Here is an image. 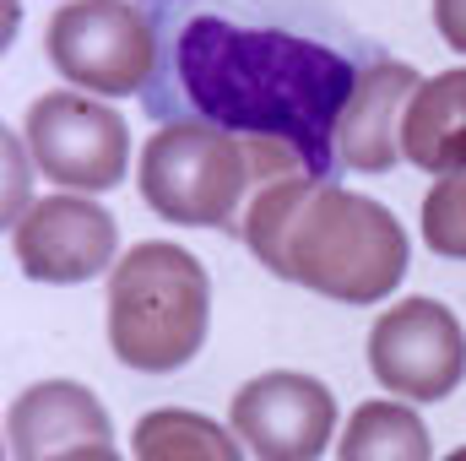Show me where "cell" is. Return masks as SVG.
<instances>
[{
  "label": "cell",
  "instance_id": "cell-7",
  "mask_svg": "<svg viewBox=\"0 0 466 461\" xmlns=\"http://www.w3.org/2000/svg\"><path fill=\"white\" fill-rule=\"evenodd\" d=\"M369 369L380 391L418 407L456 396L466 380V332L456 310L423 293L380 310L369 326Z\"/></svg>",
  "mask_w": 466,
  "mask_h": 461
},
{
  "label": "cell",
  "instance_id": "cell-3",
  "mask_svg": "<svg viewBox=\"0 0 466 461\" xmlns=\"http://www.w3.org/2000/svg\"><path fill=\"white\" fill-rule=\"evenodd\" d=\"M109 347L136 374L185 369L212 332V277L174 239L130 244L109 271Z\"/></svg>",
  "mask_w": 466,
  "mask_h": 461
},
{
  "label": "cell",
  "instance_id": "cell-20",
  "mask_svg": "<svg viewBox=\"0 0 466 461\" xmlns=\"http://www.w3.org/2000/svg\"><path fill=\"white\" fill-rule=\"evenodd\" d=\"M440 461H466V446H456V451H451V456H440Z\"/></svg>",
  "mask_w": 466,
  "mask_h": 461
},
{
  "label": "cell",
  "instance_id": "cell-16",
  "mask_svg": "<svg viewBox=\"0 0 466 461\" xmlns=\"http://www.w3.org/2000/svg\"><path fill=\"white\" fill-rule=\"evenodd\" d=\"M423 244L440 261H466V169L440 174L423 196Z\"/></svg>",
  "mask_w": 466,
  "mask_h": 461
},
{
  "label": "cell",
  "instance_id": "cell-15",
  "mask_svg": "<svg viewBox=\"0 0 466 461\" xmlns=\"http://www.w3.org/2000/svg\"><path fill=\"white\" fill-rule=\"evenodd\" d=\"M320 179H326V174H309V169L277 174V179H266V185L249 196V207H244V218H238V239L249 244V255H255L271 277H282V282H288V233L299 223V212L309 207V196H315Z\"/></svg>",
  "mask_w": 466,
  "mask_h": 461
},
{
  "label": "cell",
  "instance_id": "cell-12",
  "mask_svg": "<svg viewBox=\"0 0 466 461\" xmlns=\"http://www.w3.org/2000/svg\"><path fill=\"white\" fill-rule=\"evenodd\" d=\"M401 152L423 174H461L466 169V66L434 71L418 82L407 119H401Z\"/></svg>",
  "mask_w": 466,
  "mask_h": 461
},
{
  "label": "cell",
  "instance_id": "cell-14",
  "mask_svg": "<svg viewBox=\"0 0 466 461\" xmlns=\"http://www.w3.org/2000/svg\"><path fill=\"white\" fill-rule=\"evenodd\" d=\"M130 461H244V440L207 413L157 407V413L136 418Z\"/></svg>",
  "mask_w": 466,
  "mask_h": 461
},
{
  "label": "cell",
  "instance_id": "cell-8",
  "mask_svg": "<svg viewBox=\"0 0 466 461\" xmlns=\"http://www.w3.org/2000/svg\"><path fill=\"white\" fill-rule=\"evenodd\" d=\"M228 429L255 461H320L342 435V407L304 369H266L228 402Z\"/></svg>",
  "mask_w": 466,
  "mask_h": 461
},
{
  "label": "cell",
  "instance_id": "cell-17",
  "mask_svg": "<svg viewBox=\"0 0 466 461\" xmlns=\"http://www.w3.org/2000/svg\"><path fill=\"white\" fill-rule=\"evenodd\" d=\"M0 152H5V201H0V223L16 229V218L38 201V196H33V174H38V163H33L22 130H5V136H0Z\"/></svg>",
  "mask_w": 466,
  "mask_h": 461
},
{
  "label": "cell",
  "instance_id": "cell-10",
  "mask_svg": "<svg viewBox=\"0 0 466 461\" xmlns=\"http://www.w3.org/2000/svg\"><path fill=\"white\" fill-rule=\"evenodd\" d=\"M418 71L407 60H369L358 71L348 109L337 119V163L352 174H390L401 152V119L418 93Z\"/></svg>",
  "mask_w": 466,
  "mask_h": 461
},
{
  "label": "cell",
  "instance_id": "cell-4",
  "mask_svg": "<svg viewBox=\"0 0 466 461\" xmlns=\"http://www.w3.org/2000/svg\"><path fill=\"white\" fill-rule=\"evenodd\" d=\"M412 261V239L380 207L337 179H320L288 233V282L331 304H385Z\"/></svg>",
  "mask_w": 466,
  "mask_h": 461
},
{
  "label": "cell",
  "instance_id": "cell-19",
  "mask_svg": "<svg viewBox=\"0 0 466 461\" xmlns=\"http://www.w3.org/2000/svg\"><path fill=\"white\" fill-rule=\"evenodd\" d=\"M44 461H125L115 451V440H93V446H71V451H55Z\"/></svg>",
  "mask_w": 466,
  "mask_h": 461
},
{
  "label": "cell",
  "instance_id": "cell-5",
  "mask_svg": "<svg viewBox=\"0 0 466 461\" xmlns=\"http://www.w3.org/2000/svg\"><path fill=\"white\" fill-rule=\"evenodd\" d=\"M44 55L66 87L93 98H136L157 71V33L136 0H60L44 27Z\"/></svg>",
  "mask_w": 466,
  "mask_h": 461
},
{
  "label": "cell",
  "instance_id": "cell-13",
  "mask_svg": "<svg viewBox=\"0 0 466 461\" xmlns=\"http://www.w3.org/2000/svg\"><path fill=\"white\" fill-rule=\"evenodd\" d=\"M337 461H434V435L418 402L369 396L352 407L337 435Z\"/></svg>",
  "mask_w": 466,
  "mask_h": 461
},
{
  "label": "cell",
  "instance_id": "cell-11",
  "mask_svg": "<svg viewBox=\"0 0 466 461\" xmlns=\"http://www.w3.org/2000/svg\"><path fill=\"white\" fill-rule=\"evenodd\" d=\"M5 440L11 461H44L71 446L115 440V418L82 380H38L5 407Z\"/></svg>",
  "mask_w": 466,
  "mask_h": 461
},
{
  "label": "cell",
  "instance_id": "cell-1",
  "mask_svg": "<svg viewBox=\"0 0 466 461\" xmlns=\"http://www.w3.org/2000/svg\"><path fill=\"white\" fill-rule=\"evenodd\" d=\"M358 71L331 44L282 33V27H238L223 16H190L174 38V87L196 119H212L238 136H277L304 152L315 174L331 179L337 163V119L348 109Z\"/></svg>",
  "mask_w": 466,
  "mask_h": 461
},
{
  "label": "cell",
  "instance_id": "cell-18",
  "mask_svg": "<svg viewBox=\"0 0 466 461\" xmlns=\"http://www.w3.org/2000/svg\"><path fill=\"white\" fill-rule=\"evenodd\" d=\"M434 27L456 55H466V0H434Z\"/></svg>",
  "mask_w": 466,
  "mask_h": 461
},
{
  "label": "cell",
  "instance_id": "cell-9",
  "mask_svg": "<svg viewBox=\"0 0 466 461\" xmlns=\"http://www.w3.org/2000/svg\"><path fill=\"white\" fill-rule=\"evenodd\" d=\"M11 255H16L22 277H33V282L76 288V282H93V277L115 271L119 223L115 212H104L82 190L38 196L11 229Z\"/></svg>",
  "mask_w": 466,
  "mask_h": 461
},
{
  "label": "cell",
  "instance_id": "cell-6",
  "mask_svg": "<svg viewBox=\"0 0 466 461\" xmlns=\"http://www.w3.org/2000/svg\"><path fill=\"white\" fill-rule=\"evenodd\" d=\"M22 136H27L38 174L55 179L60 190L104 196V190L125 185V174H130L125 115L82 87H55V93L33 98L22 115Z\"/></svg>",
  "mask_w": 466,
  "mask_h": 461
},
{
  "label": "cell",
  "instance_id": "cell-2",
  "mask_svg": "<svg viewBox=\"0 0 466 461\" xmlns=\"http://www.w3.org/2000/svg\"><path fill=\"white\" fill-rule=\"evenodd\" d=\"M299 169H309L304 152L277 136H238L212 119H168L147 136L136 158V190L174 229L238 233L249 196L266 179L299 174Z\"/></svg>",
  "mask_w": 466,
  "mask_h": 461
}]
</instances>
